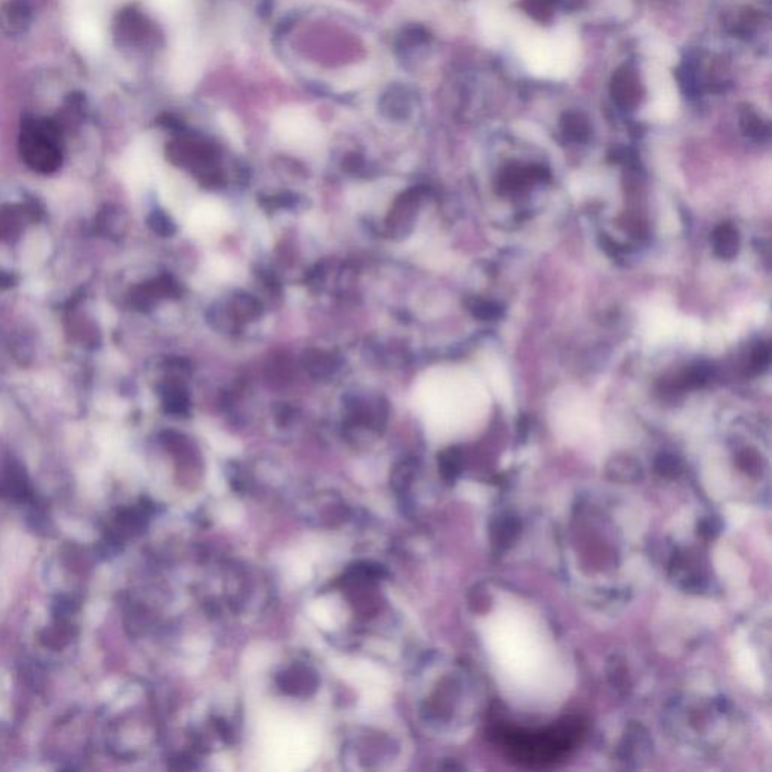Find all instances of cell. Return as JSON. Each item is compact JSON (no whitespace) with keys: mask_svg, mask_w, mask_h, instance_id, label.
I'll return each instance as SVG.
<instances>
[{"mask_svg":"<svg viewBox=\"0 0 772 772\" xmlns=\"http://www.w3.org/2000/svg\"><path fill=\"white\" fill-rule=\"evenodd\" d=\"M23 159L35 171L50 174L56 171L62 162L59 145V130L50 121H28L20 138Z\"/></svg>","mask_w":772,"mask_h":772,"instance_id":"1","label":"cell"},{"mask_svg":"<svg viewBox=\"0 0 772 772\" xmlns=\"http://www.w3.org/2000/svg\"><path fill=\"white\" fill-rule=\"evenodd\" d=\"M611 97L622 109H632L643 96L639 77L631 67H620L611 78Z\"/></svg>","mask_w":772,"mask_h":772,"instance_id":"2","label":"cell"},{"mask_svg":"<svg viewBox=\"0 0 772 772\" xmlns=\"http://www.w3.org/2000/svg\"><path fill=\"white\" fill-rule=\"evenodd\" d=\"M547 171L542 166H508L500 177V186L504 192H519L528 187L531 182L547 178Z\"/></svg>","mask_w":772,"mask_h":772,"instance_id":"3","label":"cell"},{"mask_svg":"<svg viewBox=\"0 0 772 772\" xmlns=\"http://www.w3.org/2000/svg\"><path fill=\"white\" fill-rule=\"evenodd\" d=\"M739 232L731 224L719 225L712 234L714 252L723 259L735 258L739 252Z\"/></svg>","mask_w":772,"mask_h":772,"instance_id":"4","label":"cell"},{"mask_svg":"<svg viewBox=\"0 0 772 772\" xmlns=\"http://www.w3.org/2000/svg\"><path fill=\"white\" fill-rule=\"evenodd\" d=\"M29 486L23 469L17 465H8L0 470V496H9L12 500H21L28 495Z\"/></svg>","mask_w":772,"mask_h":772,"instance_id":"5","label":"cell"},{"mask_svg":"<svg viewBox=\"0 0 772 772\" xmlns=\"http://www.w3.org/2000/svg\"><path fill=\"white\" fill-rule=\"evenodd\" d=\"M561 130L572 142H585L592 133L587 118L577 112H569L561 118Z\"/></svg>","mask_w":772,"mask_h":772,"instance_id":"6","label":"cell"},{"mask_svg":"<svg viewBox=\"0 0 772 772\" xmlns=\"http://www.w3.org/2000/svg\"><path fill=\"white\" fill-rule=\"evenodd\" d=\"M741 128L745 136H748L754 140H765L769 136L768 124L751 109L742 112Z\"/></svg>","mask_w":772,"mask_h":772,"instance_id":"7","label":"cell"},{"mask_svg":"<svg viewBox=\"0 0 772 772\" xmlns=\"http://www.w3.org/2000/svg\"><path fill=\"white\" fill-rule=\"evenodd\" d=\"M711 367L706 364H697L694 365V367H689L682 376H680L677 379L676 385L680 388V389H686V388H699V386H703L706 382L709 381L711 377Z\"/></svg>","mask_w":772,"mask_h":772,"instance_id":"8","label":"cell"},{"mask_svg":"<svg viewBox=\"0 0 772 772\" xmlns=\"http://www.w3.org/2000/svg\"><path fill=\"white\" fill-rule=\"evenodd\" d=\"M469 311L478 320H486V321L498 320L503 316V308L498 304H495L492 302V300H486V299L470 300Z\"/></svg>","mask_w":772,"mask_h":772,"instance_id":"9","label":"cell"},{"mask_svg":"<svg viewBox=\"0 0 772 772\" xmlns=\"http://www.w3.org/2000/svg\"><path fill=\"white\" fill-rule=\"evenodd\" d=\"M285 682L282 686L285 689H292L293 692L307 691L314 685V677L307 670H292L289 676H285Z\"/></svg>","mask_w":772,"mask_h":772,"instance_id":"10","label":"cell"},{"mask_svg":"<svg viewBox=\"0 0 772 772\" xmlns=\"http://www.w3.org/2000/svg\"><path fill=\"white\" fill-rule=\"evenodd\" d=\"M552 6L554 0H525L523 4L528 14L539 21H547L552 17Z\"/></svg>","mask_w":772,"mask_h":772,"instance_id":"11","label":"cell"},{"mask_svg":"<svg viewBox=\"0 0 772 772\" xmlns=\"http://www.w3.org/2000/svg\"><path fill=\"white\" fill-rule=\"evenodd\" d=\"M29 12L24 9V5L16 4L11 5V9L6 12V21L12 29H23L24 24L28 23Z\"/></svg>","mask_w":772,"mask_h":772,"instance_id":"12","label":"cell"},{"mask_svg":"<svg viewBox=\"0 0 772 772\" xmlns=\"http://www.w3.org/2000/svg\"><path fill=\"white\" fill-rule=\"evenodd\" d=\"M771 362V349L768 344H758L751 353V365L756 371L765 370Z\"/></svg>","mask_w":772,"mask_h":772,"instance_id":"13","label":"cell"},{"mask_svg":"<svg viewBox=\"0 0 772 772\" xmlns=\"http://www.w3.org/2000/svg\"><path fill=\"white\" fill-rule=\"evenodd\" d=\"M611 160L616 162V163L632 166L637 162V155L631 150H626V148L614 150L612 154H611Z\"/></svg>","mask_w":772,"mask_h":772,"instance_id":"14","label":"cell"}]
</instances>
